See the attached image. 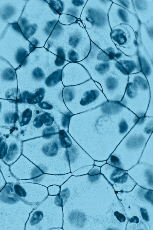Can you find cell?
<instances>
[{"instance_id":"44dd1931","label":"cell","mask_w":153,"mask_h":230,"mask_svg":"<svg viewBox=\"0 0 153 230\" xmlns=\"http://www.w3.org/2000/svg\"><path fill=\"white\" fill-rule=\"evenodd\" d=\"M48 195L56 196L59 195L60 191V186L57 185H52L47 187Z\"/></svg>"},{"instance_id":"cb8c5ba5","label":"cell","mask_w":153,"mask_h":230,"mask_svg":"<svg viewBox=\"0 0 153 230\" xmlns=\"http://www.w3.org/2000/svg\"><path fill=\"white\" fill-rule=\"evenodd\" d=\"M8 146L7 144L4 142L0 144V159L3 158L7 153Z\"/></svg>"},{"instance_id":"8fae6325","label":"cell","mask_w":153,"mask_h":230,"mask_svg":"<svg viewBox=\"0 0 153 230\" xmlns=\"http://www.w3.org/2000/svg\"><path fill=\"white\" fill-rule=\"evenodd\" d=\"M137 55L140 60L141 72L146 77L151 90L152 91L153 61L140 43L138 46Z\"/></svg>"},{"instance_id":"8992f818","label":"cell","mask_w":153,"mask_h":230,"mask_svg":"<svg viewBox=\"0 0 153 230\" xmlns=\"http://www.w3.org/2000/svg\"><path fill=\"white\" fill-rule=\"evenodd\" d=\"M110 36L117 48L125 55L132 56L137 54L140 41L129 25L122 24L113 27L111 28Z\"/></svg>"},{"instance_id":"5b68a950","label":"cell","mask_w":153,"mask_h":230,"mask_svg":"<svg viewBox=\"0 0 153 230\" xmlns=\"http://www.w3.org/2000/svg\"><path fill=\"white\" fill-rule=\"evenodd\" d=\"M86 58L91 61L94 82L99 83L106 76L117 70V61L91 41L90 50Z\"/></svg>"},{"instance_id":"9c48e42d","label":"cell","mask_w":153,"mask_h":230,"mask_svg":"<svg viewBox=\"0 0 153 230\" xmlns=\"http://www.w3.org/2000/svg\"><path fill=\"white\" fill-rule=\"evenodd\" d=\"M17 90L15 69L11 67L0 69V99L16 100Z\"/></svg>"},{"instance_id":"d4e9b609","label":"cell","mask_w":153,"mask_h":230,"mask_svg":"<svg viewBox=\"0 0 153 230\" xmlns=\"http://www.w3.org/2000/svg\"><path fill=\"white\" fill-rule=\"evenodd\" d=\"M17 149V147L16 144H11L9 148L8 153L7 155L6 158L9 160L10 158H12L15 155Z\"/></svg>"},{"instance_id":"1f68e13d","label":"cell","mask_w":153,"mask_h":230,"mask_svg":"<svg viewBox=\"0 0 153 230\" xmlns=\"http://www.w3.org/2000/svg\"><path fill=\"white\" fill-rule=\"evenodd\" d=\"M129 221L131 223H138L139 222V219L137 217L134 216L129 220Z\"/></svg>"},{"instance_id":"277c9868","label":"cell","mask_w":153,"mask_h":230,"mask_svg":"<svg viewBox=\"0 0 153 230\" xmlns=\"http://www.w3.org/2000/svg\"><path fill=\"white\" fill-rule=\"evenodd\" d=\"M153 100V92L146 77L141 72L130 74L124 96L120 103L128 108L131 106L147 108Z\"/></svg>"},{"instance_id":"83f0119b","label":"cell","mask_w":153,"mask_h":230,"mask_svg":"<svg viewBox=\"0 0 153 230\" xmlns=\"http://www.w3.org/2000/svg\"><path fill=\"white\" fill-rule=\"evenodd\" d=\"M38 105L40 108L44 110H51L53 108L51 104L46 101L41 102L38 103Z\"/></svg>"},{"instance_id":"5bb4252c","label":"cell","mask_w":153,"mask_h":230,"mask_svg":"<svg viewBox=\"0 0 153 230\" xmlns=\"http://www.w3.org/2000/svg\"><path fill=\"white\" fill-rule=\"evenodd\" d=\"M45 91L44 88L37 89L34 93H27L22 95L18 101L26 103L30 105L38 104L43 99Z\"/></svg>"},{"instance_id":"4fadbf2b","label":"cell","mask_w":153,"mask_h":230,"mask_svg":"<svg viewBox=\"0 0 153 230\" xmlns=\"http://www.w3.org/2000/svg\"><path fill=\"white\" fill-rule=\"evenodd\" d=\"M72 175L71 172L63 175L44 173L35 178L27 181V182L37 183L47 187L54 185L60 186Z\"/></svg>"},{"instance_id":"4dcf8cb0","label":"cell","mask_w":153,"mask_h":230,"mask_svg":"<svg viewBox=\"0 0 153 230\" xmlns=\"http://www.w3.org/2000/svg\"><path fill=\"white\" fill-rule=\"evenodd\" d=\"M146 199L148 201L152 202L153 193L152 191H147L145 195Z\"/></svg>"},{"instance_id":"7a4b0ae2","label":"cell","mask_w":153,"mask_h":230,"mask_svg":"<svg viewBox=\"0 0 153 230\" xmlns=\"http://www.w3.org/2000/svg\"><path fill=\"white\" fill-rule=\"evenodd\" d=\"M63 212L59 195H48L30 213L26 222L27 229L56 230L62 228Z\"/></svg>"},{"instance_id":"30bf717a","label":"cell","mask_w":153,"mask_h":230,"mask_svg":"<svg viewBox=\"0 0 153 230\" xmlns=\"http://www.w3.org/2000/svg\"><path fill=\"white\" fill-rule=\"evenodd\" d=\"M136 15L140 24L153 20V0H132Z\"/></svg>"},{"instance_id":"7c38bea8","label":"cell","mask_w":153,"mask_h":230,"mask_svg":"<svg viewBox=\"0 0 153 230\" xmlns=\"http://www.w3.org/2000/svg\"><path fill=\"white\" fill-rule=\"evenodd\" d=\"M153 21V20L145 24H140L139 30L140 43L152 61Z\"/></svg>"},{"instance_id":"ba28073f","label":"cell","mask_w":153,"mask_h":230,"mask_svg":"<svg viewBox=\"0 0 153 230\" xmlns=\"http://www.w3.org/2000/svg\"><path fill=\"white\" fill-rule=\"evenodd\" d=\"M111 28L120 25H127L131 26L140 40V23L136 16L121 6L112 2L108 14Z\"/></svg>"},{"instance_id":"6da1fadb","label":"cell","mask_w":153,"mask_h":230,"mask_svg":"<svg viewBox=\"0 0 153 230\" xmlns=\"http://www.w3.org/2000/svg\"><path fill=\"white\" fill-rule=\"evenodd\" d=\"M33 139L36 143L37 156L31 162L44 173L63 175L71 172L70 143L62 133L59 132Z\"/></svg>"},{"instance_id":"f546056e","label":"cell","mask_w":153,"mask_h":230,"mask_svg":"<svg viewBox=\"0 0 153 230\" xmlns=\"http://www.w3.org/2000/svg\"><path fill=\"white\" fill-rule=\"evenodd\" d=\"M140 211L143 219L145 221H148L149 219V216L147 211L146 209L143 208H141Z\"/></svg>"},{"instance_id":"2e32d148","label":"cell","mask_w":153,"mask_h":230,"mask_svg":"<svg viewBox=\"0 0 153 230\" xmlns=\"http://www.w3.org/2000/svg\"><path fill=\"white\" fill-rule=\"evenodd\" d=\"M128 175L125 171L117 168L113 172L110 178L114 182L122 183L126 182L127 179Z\"/></svg>"},{"instance_id":"d6a6232c","label":"cell","mask_w":153,"mask_h":230,"mask_svg":"<svg viewBox=\"0 0 153 230\" xmlns=\"http://www.w3.org/2000/svg\"><path fill=\"white\" fill-rule=\"evenodd\" d=\"M2 140V139L1 138H0V144Z\"/></svg>"},{"instance_id":"e0dca14e","label":"cell","mask_w":153,"mask_h":230,"mask_svg":"<svg viewBox=\"0 0 153 230\" xmlns=\"http://www.w3.org/2000/svg\"><path fill=\"white\" fill-rule=\"evenodd\" d=\"M17 114L18 120L20 119L19 124L22 127L28 125L31 121L32 118V111L30 108H26L24 109L22 112L20 116Z\"/></svg>"},{"instance_id":"3957f363","label":"cell","mask_w":153,"mask_h":230,"mask_svg":"<svg viewBox=\"0 0 153 230\" xmlns=\"http://www.w3.org/2000/svg\"><path fill=\"white\" fill-rule=\"evenodd\" d=\"M112 3L111 0H88L82 10L83 22L89 36L113 43L108 14Z\"/></svg>"},{"instance_id":"9a60e30c","label":"cell","mask_w":153,"mask_h":230,"mask_svg":"<svg viewBox=\"0 0 153 230\" xmlns=\"http://www.w3.org/2000/svg\"><path fill=\"white\" fill-rule=\"evenodd\" d=\"M62 75V72L61 69H58L54 71L45 79L46 85L49 87L55 85L61 81Z\"/></svg>"},{"instance_id":"7402d4cb","label":"cell","mask_w":153,"mask_h":230,"mask_svg":"<svg viewBox=\"0 0 153 230\" xmlns=\"http://www.w3.org/2000/svg\"><path fill=\"white\" fill-rule=\"evenodd\" d=\"M63 95L65 101L67 102L70 101L74 97V91L70 88L65 89L63 91Z\"/></svg>"},{"instance_id":"d6986e66","label":"cell","mask_w":153,"mask_h":230,"mask_svg":"<svg viewBox=\"0 0 153 230\" xmlns=\"http://www.w3.org/2000/svg\"><path fill=\"white\" fill-rule=\"evenodd\" d=\"M144 139L143 137L141 136L133 137L128 141L127 146L130 148H136L142 144Z\"/></svg>"},{"instance_id":"4316f807","label":"cell","mask_w":153,"mask_h":230,"mask_svg":"<svg viewBox=\"0 0 153 230\" xmlns=\"http://www.w3.org/2000/svg\"><path fill=\"white\" fill-rule=\"evenodd\" d=\"M109 163L116 167H119L121 165V163L119 158L114 155L111 156L109 159Z\"/></svg>"},{"instance_id":"52a82bcc","label":"cell","mask_w":153,"mask_h":230,"mask_svg":"<svg viewBox=\"0 0 153 230\" xmlns=\"http://www.w3.org/2000/svg\"><path fill=\"white\" fill-rule=\"evenodd\" d=\"M128 76L115 71L105 77L100 82L108 101L120 102L126 91Z\"/></svg>"},{"instance_id":"484cf974","label":"cell","mask_w":153,"mask_h":230,"mask_svg":"<svg viewBox=\"0 0 153 230\" xmlns=\"http://www.w3.org/2000/svg\"><path fill=\"white\" fill-rule=\"evenodd\" d=\"M119 132L123 134L125 133L128 130V125L126 121L123 119H122L119 124Z\"/></svg>"},{"instance_id":"f1b7e54d","label":"cell","mask_w":153,"mask_h":230,"mask_svg":"<svg viewBox=\"0 0 153 230\" xmlns=\"http://www.w3.org/2000/svg\"><path fill=\"white\" fill-rule=\"evenodd\" d=\"M114 215L120 222L123 223L126 221V217L124 215L118 211H116L114 212Z\"/></svg>"},{"instance_id":"ffe728a7","label":"cell","mask_w":153,"mask_h":230,"mask_svg":"<svg viewBox=\"0 0 153 230\" xmlns=\"http://www.w3.org/2000/svg\"><path fill=\"white\" fill-rule=\"evenodd\" d=\"M31 75L33 79L37 81L42 80L45 76L44 72L39 67H36L33 70Z\"/></svg>"},{"instance_id":"ac0fdd59","label":"cell","mask_w":153,"mask_h":230,"mask_svg":"<svg viewBox=\"0 0 153 230\" xmlns=\"http://www.w3.org/2000/svg\"><path fill=\"white\" fill-rule=\"evenodd\" d=\"M111 1L113 3L121 6L131 13L136 15L132 0H114Z\"/></svg>"},{"instance_id":"603a6c76","label":"cell","mask_w":153,"mask_h":230,"mask_svg":"<svg viewBox=\"0 0 153 230\" xmlns=\"http://www.w3.org/2000/svg\"><path fill=\"white\" fill-rule=\"evenodd\" d=\"M14 189L16 193L20 197L25 198L26 193L23 187L19 185L16 184L14 187Z\"/></svg>"}]
</instances>
